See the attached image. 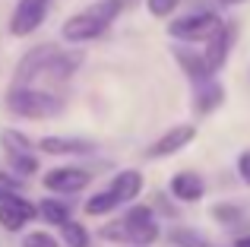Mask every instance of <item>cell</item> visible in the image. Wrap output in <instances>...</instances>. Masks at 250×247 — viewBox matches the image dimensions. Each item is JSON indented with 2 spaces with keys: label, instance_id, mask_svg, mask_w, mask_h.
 Wrapping results in <instances>:
<instances>
[{
  "label": "cell",
  "instance_id": "cell-1",
  "mask_svg": "<svg viewBox=\"0 0 250 247\" xmlns=\"http://www.w3.org/2000/svg\"><path fill=\"white\" fill-rule=\"evenodd\" d=\"M80 54H67V51L54 48V44H42V48L29 51L19 61L16 73H13V86H32L35 80H54L63 82L73 76V70L80 67Z\"/></svg>",
  "mask_w": 250,
  "mask_h": 247
},
{
  "label": "cell",
  "instance_id": "cell-2",
  "mask_svg": "<svg viewBox=\"0 0 250 247\" xmlns=\"http://www.w3.org/2000/svg\"><path fill=\"white\" fill-rule=\"evenodd\" d=\"M121 13H124L121 0H95V3H89L85 10L73 13V16L61 25V35H63V41H70V44L92 41V38L104 35Z\"/></svg>",
  "mask_w": 250,
  "mask_h": 247
},
{
  "label": "cell",
  "instance_id": "cell-3",
  "mask_svg": "<svg viewBox=\"0 0 250 247\" xmlns=\"http://www.w3.org/2000/svg\"><path fill=\"white\" fill-rule=\"evenodd\" d=\"M6 108H10L16 118H29V121H44L54 118L63 111V102L54 92H44L35 86H13L6 92Z\"/></svg>",
  "mask_w": 250,
  "mask_h": 247
},
{
  "label": "cell",
  "instance_id": "cell-4",
  "mask_svg": "<svg viewBox=\"0 0 250 247\" xmlns=\"http://www.w3.org/2000/svg\"><path fill=\"white\" fill-rule=\"evenodd\" d=\"M140 190H143V174L140 171H121L108 184V190H102V193L85 200V212H89V216H108L111 209L130 203L133 197H140Z\"/></svg>",
  "mask_w": 250,
  "mask_h": 247
},
{
  "label": "cell",
  "instance_id": "cell-5",
  "mask_svg": "<svg viewBox=\"0 0 250 247\" xmlns=\"http://www.w3.org/2000/svg\"><path fill=\"white\" fill-rule=\"evenodd\" d=\"M222 25L225 22H222L212 10H196V13H187V16L174 19V22L168 25V35L181 38V41H209Z\"/></svg>",
  "mask_w": 250,
  "mask_h": 247
},
{
  "label": "cell",
  "instance_id": "cell-6",
  "mask_svg": "<svg viewBox=\"0 0 250 247\" xmlns=\"http://www.w3.org/2000/svg\"><path fill=\"white\" fill-rule=\"evenodd\" d=\"M54 6V0H19L16 10L10 16V35L25 38L48 19V10Z\"/></svg>",
  "mask_w": 250,
  "mask_h": 247
},
{
  "label": "cell",
  "instance_id": "cell-7",
  "mask_svg": "<svg viewBox=\"0 0 250 247\" xmlns=\"http://www.w3.org/2000/svg\"><path fill=\"white\" fill-rule=\"evenodd\" d=\"M124 225H127L130 244L149 247V244H155V238H159V225H155L152 209H149V206H133V209L124 216Z\"/></svg>",
  "mask_w": 250,
  "mask_h": 247
},
{
  "label": "cell",
  "instance_id": "cell-8",
  "mask_svg": "<svg viewBox=\"0 0 250 247\" xmlns=\"http://www.w3.org/2000/svg\"><path fill=\"white\" fill-rule=\"evenodd\" d=\"M35 212H38V206H32L19 193H10V197L0 200V225L6 231H19L29 219H35Z\"/></svg>",
  "mask_w": 250,
  "mask_h": 247
},
{
  "label": "cell",
  "instance_id": "cell-9",
  "mask_svg": "<svg viewBox=\"0 0 250 247\" xmlns=\"http://www.w3.org/2000/svg\"><path fill=\"white\" fill-rule=\"evenodd\" d=\"M89 181H92V174L83 171V168H54V171L44 174V187H48V190H57V193H76V190H83Z\"/></svg>",
  "mask_w": 250,
  "mask_h": 247
},
{
  "label": "cell",
  "instance_id": "cell-10",
  "mask_svg": "<svg viewBox=\"0 0 250 247\" xmlns=\"http://www.w3.org/2000/svg\"><path fill=\"white\" fill-rule=\"evenodd\" d=\"M196 136V127L193 124H181V127H171L165 136H159V140L152 143V149H149V155H155V159H162V155H171L177 152V149H184L190 140Z\"/></svg>",
  "mask_w": 250,
  "mask_h": 247
},
{
  "label": "cell",
  "instance_id": "cell-11",
  "mask_svg": "<svg viewBox=\"0 0 250 247\" xmlns=\"http://www.w3.org/2000/svg\"><path fill=\"white\" fill-rule=\"evenodd\" d=\"M231 35H234V32L228 29V25H222V29L206 41V51H203V57H206V67H209V73H212V76L219 73L222 63L228 61V51H231Z\"/></svg>",
  "mask_w": 250,
  "mask_h": 247
},
{
  "label": "cell",
  "instance_id": "cell-12",
  "mask_svg": "<svg viewBox=\"0 0 250 247\" xmlns=\"http://www.w3.org/2000/svg\"><path fill=\"white\" fill-rule=\"evenodd\" d=\"M171 193H174L181 203H196V200L206 193V184H203L200 174L181 171V174H174V178H171Z\"/></svg>",
  "mask_w": 250,
  "mask_h": 247
},
{
  "label": "cell",
  "instance_id": "cell-13",
  "mask_svg": "<svg viewBox=\"0 0 250 247\" xmlns=\"http://www.w3.org/2000/svg\"><path fill=\"white\" fill-rule=\"evenodd\" d=\"M38 149L51 155H73V152H92L95 143L89 140H70V136H42L38 140Z\"/></svg>",
  "mask_w": 250,
  "mask_h": 247
},
{
  "label": "cell",
  "instance_id": "cell-14",
  "mask_svg": "<svg viewBox=\"0 0 250 247\" xmlns=\"http://www.w3.org/2000/svg\"><path fill=\"white\" fill-rule=\"evenodd\" d=\"M222 99H225V89L219 86V82L209 76V80H203V86L196 89V99H193V111L196 114H212L215 108L222 105Z\"/></svg>",
  "mask_w": 250,
  "mask_h": 247
},
{
  "label": "cell",
  "instance_id": "cell-15",
  "mask_svg": "<svg viewBox=\"0 0 250 247\" xmlns=\"http://www.w3.org/2000/svg\"><path fill=\"white\" fill-rule=\"evenodd\" d=\"M174 57H177V63H181V67L187 70L193 80L203 82V80H209V76H212V73H209V67H206V57H203V54H193V51H187V48H177Z\"/></svg>",
  "mask_w": 250,
  "mask_h": 247
},
{
  "label": "cell",
  "instance_id": "cell-16",
  "mask_svg": "<svg viewBox=\"0 0 250 247\" xmlns=\"http://www.w3.org/2000/svg\"><path fill=\"white\" fill-rule=\"evenodd\" d=\"M38 212H42V219L44 222H51V225H63V222H70V209L63 203H57V200H42L38 203Z\"/></svg>",
  "mask_w": 250,
  "mask_h": 247
},
{
  "label": "cell",
  "instance_id": "cell-17",
  "mask_svg": "<svg viewBox=\"0 0 250 247\" xmlns=\"http://www.w3.org/2000/svg\"><path fill=\"white\" fill-rule=\"evenodd\" d=\"M61 231H63V241H67L70 247H89V231H85V225H80V222H63Z\"/></svg>",
  "mask_w": 250,
  "mask_h": 247
},
{
  "label": "cell",
  "instance_id": "cell-18",
  "mask_svg": "<svg viewBox=\"0 0 250 247\" xmlns=\"http://www.w3.org/2000/svg\"><path fill=\"white\" fill-rule=\"evenodd\" d=\"M0 146L6 149V155H16V152H29V140L16 130H3L0 133Z\"/></svg>",
  "mask_w": 250,
  "mask_h": 247
},
{
  "label": "cell",
  "instance_id": "cell-19",
  "mask_svg": "<svg viewBox=\"0 0 250 247\" xmlns=\"http://www.w3.org/2000/svg\"><path fill=\"white\" fill-rule=\"evenodd\" d=\"M171 238H174L181 247H209L200 235H196V231H190V228H174V231H171Z\"/></svg>",
  "mask_w": 250,
  "mask_h": 247
},
{
  "label": "cell",
  "instance_id": "cell-20",
  "mask_svg": "<svg viewBox=\"0 0 250 247\" xmlns=\"http://www.w3.org/2000/svg\"><path fill=\"white\" fill-rule=\"evenodd\" d=\"M212 216L219 219L222 225H234V222H241V209H238V206H228V203L212 206Z\"/></svg>",
  "mask_w": 250,
  "mask_h": 247
},
{
  "label": "cell",
  "instance_id": "cell-21",
  "mask_svg": "<svg viewBox=\"0 0 250 247\" xmlns=\"http://www.w3.org/2000/svg\"><path fill=\"white\" fill-rule=\"evenodd\" d=\"M177 3H181V0H146L149 13H152V16H159V19L171 16V13L177 10Z\"/></svg>",
  "mask_w": 250,
  "mask_h": 247
},
{
  "label": "cell",
  "instance_id": "cell-22",
  "mask_svg": "<svg viewBox=\"0 0 250 247\" xmlns=\"http://www.w3.org/2000/svg\"><path fill=\"white\" fill-rule=\"evenodd\" d=\"M10 159H13V165H16L19 174H35L38 171V162L32 159L29 152H16V155H10Z\"/></svg>",
  "mask_w": 250,
  "mask_h": 247
},
{
  "label": "cell",
  "instance_id": "cell-23",
  "mask_svg": "<svg viewBox=\"0 0 250 247\" xmlns=\"http://www.w3.org/2000/svg\"><path fill=\"white\" fill-rule=\"evenodd\" d=\"M22 247H61V244H57L54 235H48V231H32L22 241Z\"/></svg>",
  "mask_w": 250,
  "mask_h": 247
},
{
  "label": "cell",
  "instance_id": "cell-24",
  "mask_svg": "<svg viewBox=\"0 0 250 247\" xmlns=\"http://www.w3.org/2000/svg\"><path fill=\"white\" fill-rule=\"evenodd\" d=\"M22 190V184H19L13 174H6V171H0V200L3 197H10V193H19Z\"/></svg>",
  "mask_w": 250,
  "mask_h": 247
},
{
  "label": "cell",
  "instance_id": "cell-25",
  "mask_svg": "<svg viewBox=\"0 0 250 247\" xmlns=\"http://www.w3.org/2000/svg\"><path fill=\"white\" fill-rule=\"evenodd\" d=\"M102 235H104V238H111V241H130V238H127V225H124V219H121V222H114V225H104Z\"/></svg>",
  "mask_w": 250,
  "mask_h": 247
},
{
  "label": "cell",
  "instance_id": "cell-26",
  "mask_svg": "<svg viewBox=\"0 0 250 247\" xmlns=\"http://www.w3.org/2000/svg\"><path fill=\"white\" fill-rule=\"evenodd\" d=\"M238 174L244 184H250V149H244V152L238 155Z\"/></svg>",
  "mask_w": 250,
  "mask_h": 247
},
{
  "label": "cell",
  "instance_id": "cell-27",
  "mask_svg": "<svg viewBox=\"0 0 250 247\" xmlns=\"http://www.w3.org/2000/svg\"><path fill=\"white\" fill-rule=\"evenodd\" d=\"M222 6H238V3H247V0H219Z\"/></svg>",
  "mask_w": 250,
  "mask_h": 247
},
{
  "label": "cell",
  "instance_id": "cell-28",
  "mask_svg": "<svg viewBox=\"0 0 250 247\" xmlns=\"http://www.w3.org/2000/svg\"><path fill=\"white\" fill-rule=\"evenodd\" d=\"M234 247H250V235H247V238H238V241H234Z\"/></svg>",
  "mask_w": 250,
  "mask_h": 247
},
{
  "label": "cell",
  "instance_id": "cell-29",
  "mask_svg": "<svg viewBox=\"0 0 250 247\" xmlns=\"http://www.w3.org/2000/svg\"><path fill=\"white\" fill-rule=\"evenodd\" d=\"M133 3H140V0H121V6L127 10V6H133Z\"/></svg>",
  "mask_w": 250,
  "mask_h": 247
}]
</instances>
